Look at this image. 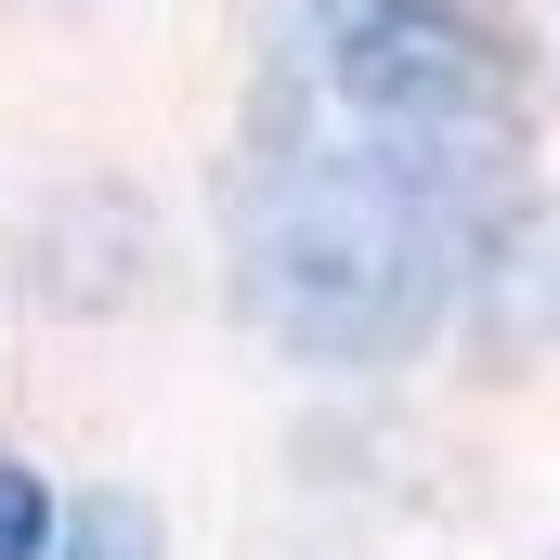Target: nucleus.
Returning <instances> with one entry per match:
<instances>
[{"label":"nucleus","instance_id":"2","mask_svg":"<svg viewBox=\"0 0 560 560\" xmlns=\"http://www.w3.org/2000/svg\"><path fill=\"white\" fill-rule=\"evenodd\" d=\"M261 92L326 118V131L405 156L418 183H443L469 222L522 209V52L482 0H275V66Z\"/></svg>","mask_w":560,"mask_h":560},{"label":"nucleus","instance_id":"3","mask_svg":"<svg viewBox=\"0 0 560 560\" xmlns=\"http://www.w3.org/2000/svg\"><path fill=\"white\" fill-rule=\"evenodd\" d=\"M39 560H170V522L143 495H66L52 535H39Z\"/></svg>","mask_w":560,"mask_h":560},{"label":"nucleus","instance_id":"1","mask_svg":"<svg viewBox=\"0 0 560 560\" xmlns=\"http://www.w3.org/2000/svg\"><path fill=\"white\" fill-rule=\"evenodd\" d=\"M469 209L405 156L326 131L300 105H248L235 143V313L313 378H392L456 326Z\"/></svg>","mask_w":560,"mask_h":560},{"label":"nucleus","instance_id":"4","mask_svg":"<svg viewBox=\"0 0 560 560\" xmlns=\"http://www.w3.org/2000/svg\"><path fill=\"white\" fill-rule=\"evenodd\" d=\"M39 535H52V482L26 456H0V560H39Z\"/></svg>","mask_w":560,"mask_h":560}]
</instances>
